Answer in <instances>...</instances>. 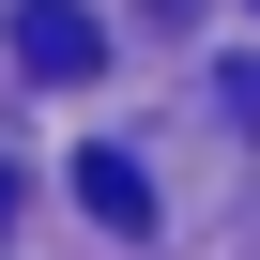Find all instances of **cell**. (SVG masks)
<instances>
[{
    "instance_id": "6da1fadb",
    "label": "cell",
    "mask_w": 260,
    "mask_h": 260,
    "mask_svg": "<svg viewBox=\"0 0 260 260\" xmlns=\"http://www.w3.org/2000/svg\"><path fill=\"white\" fill-rule=\"evenodd\" d=\"M16 61H31V77H46V92H77V77H92V61H107V31H92V16H77V0H16Z\"/></svg>"
},
{
    "instance_id": "7a4b0ae2",
    "label": "cell",
    "mask_w": 260,
    "mask_h": 260,
    "mask_svg": "<svg viewBox=\"0 0 260 260\" xmlns=\"http://www.w3.org/2000/svg\"><path fill=\"white\" fill-rule=\"evenodd\" d=\"M77 199H92V230H153V184H138V153H77Z\"/></svg>"
},
{
    "instance_id": "3957f363",
    "label": "cell",
    "mask_w": 260,
    "mask_h": 260,
    "mask_svg": "<svg viewBox=\"0 0 260 260\" xmlns=\"http://www.w3.org/2000/svg\"><path fill=\"white\" fill-rule=\"evenodd\" d=\"M0 245H16V169H0Z\"/></svg>"
}]
</instances>
